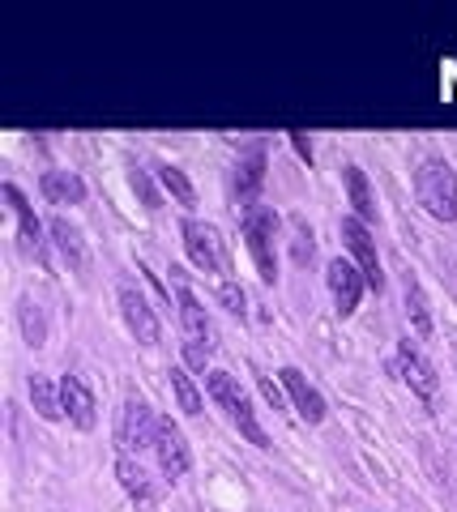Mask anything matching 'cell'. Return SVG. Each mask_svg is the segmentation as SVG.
I'll return each mask as SVG.
<instances>
[{"instance_id": "7a4b0ae2", "label": "cell", "mask_w": 457, "mask_h": 512, "mask_svg": "<svg viewBox=\"0 0 457 512\" xmlns=\"http://www.w3.org/2000/svg\"><path fill=\"white\" fill-rule=\"evenodd\" d=\"M415 197L423 205V214L436 222H457V171L449 158L428 154L415 167Z\"/></svg>"}, {"instance_id": "8fae6325", "label": "cell", "mask_w": 457, "mask_h": 512, "mask_svg": "<svg viewBox=\"0 0 457 512\" xmlns=\"http://www.w3.org/2000/svg\"><path fill=\"white\" fill-rule=\"evenodd\" d=\"M278 380H282V389H287V402L295 406V414L304 419L308 427H317V423H325V414H329V406H325V397H321V389L312 384L299 367H282L278 372Z\"/></svg>"}, {"instance_id": "f546056e", "label": "cell", "mask_w": 457, "mask_h": 512, "mask_svg": "<svg viewBox=\"0 0 457 512\" xmlns=\"http://www.w3.org/2000/svg\"><path fill=\"white\" fill-rule=\"evenodd\" d=\"M287 137H291V150H295V154H299V158H304V163L312 167V141H308V133H299V128H291Z\"/></svg>"}, {"instance_id": "52a82bcc", "label": "cell", "mask_w": 457, "mask_h": 512, "mask_svg": "<svg viewBox=\"0 0 457 512\" xmlns=\"http://www.w3.org/2000/svg\"><path fill=\"white\" fill-rule=\"evenodd\" d=\"M154 461L167 483H180V478L193 470V448H188L180 423L171 414H159V436H154Z\"/></svg>"}, {"instance_id": "5b68a950", "label": "cell", "mask_w": 457, "mask_h": 512, "mask_svg": "<svg viewBox=\"0 0 457 512\" xmlns=\"http://www.w3.org/2000/svg\"><path fill=\"white\" fill-rule=\"evenodd\" d=\"M154 436H159V414L150 410L146 397H124L120 419H116V444L120 453H154Z\"/></svg>"}, {"instance_id": "83f0119b", "label": "cell", "mask_w": 457, "mask_h": 512, "mask_svg": "<svg viewBox=\"0 0 457 512\" xmlns=\"http://www.w3.org/2000/svg\"><path fill=\"white\" fill-rule=\"evenodd\" d=\"M210 342H193V338H184V363L188 367H193V372H201V376H206L210 372Z\"/></svg>"}, {"instance_id": "7c38bea8", "label": "cell", "mask_w": 457, "mask_h": 512, "mask_svg": "<svg viewBox=\"0 0 457 512\" xmlns=\"http://www.w3.org/2000/svg\"><path fill=\"white\" fill-rule=\"evenodd\" d=\"M60 406H65V419L77 431H94V427H99V402H94L90 384L82 376H60Z\"/></svg>"}, {"instance_id": "8992f818", "label": "cell", "mask_w": 457, "mask_h": 512, "mask_svg": "<svg viewBox=\"0 0 457 512\" xmlns=\"http://www.w3.org/2000/svg\"><path fill=\"white\" fill-rule=\"evenodd\" d=\"M342 248L351 252V261L359 265V274H364L368 291L381 295L385 291V269H381V252H376V239L368 231V222H359L355 214L342 218Z\"/></svg>"}, {"instance_id": "277c9868", "label": "cell", "mask_w": 457, "mask_h": 512, "mask_svg": "<svg viewBox=\"0 0 457 512\" xmlns=\"http://www.w3.org/2000/svg\"><path fill=\"white\" fill-rule=\"evenodd\" d=\"M180 239H184L188 261H193L201 274H227V269H231L223 235H218V227H210V222L184 218V222H180Z\"/></svg>"}, {"instance_id": "cb8c5ba5", "label": "cell", "mask_w": 457, "mask_h": 512, "mask_svg": "<svg viewBox=\"0 0 457 512\" xmlns=\"http://www.w3.org/2000/svg\"><path fill=\"white\" fill-rule=\"evenodd\" d=\"M159 184H163V192L176 205H184V210H193L197 205V188H193V180H188V175L176 167V163H163L159 167Z\"/></svg>"}, {"instance_id": "7402d4cb", "label": "cell", "mask_w": 457, "mask_h": 512, "mask_svg": "<svg viewBox=\"0 0 457 512\" xmlns=\"http://www.w3.org/2000/svg\"><path fill=\"white\" fill-rule=\"evenodd\" d=\"M18 325H22V338L30 350H43L47 346V316L35 299H22L18 303Z\"/></svg>"}, {"instance_id": "484cf974", "label": "cell", "mask_w": 457, "mask_h": 512, "mask_svg": "<svg viewBox=\"0 0 457 512\" xmlns=\"http://www.w3.org/2000/svg\"><path fill=\"white\" fill-rule=\"evenodd\" d=\"M129 184H133V192L141 197V205H146L150 214H159L163 210V197H159V188H154V180H150V171H137L133 167V175H129Z\"/></svg>"}, {"instance_id": "4fadbf2b", "label": "cell", "mask_w": 457, "mask_h": 512, "mask_svg": "<svg viewBox=\"0 0 457 512\" xmlns=\"http://www.w3.org/2000/svg\"><path fill=\"white\" fill-rule=\"evenodd\" d=\"M0 197L9 201L13 218H18V231H22V248H26L30 256H39V261H43V252H47V239H43V222L35 218V205L26 201V192H22L18 184H5V188H0Z\"/></svg>"}, {"instance_id": "30bf717a", "label": "cell", "mask_w": 457, "mask_h": 512, "mask_svg": "<svg viewBox=\"0 0 457 512\" xmlns=\"http://www.w3.org/2000/svg\"><path fill=\"white\" fill-rule=\"evenodd\" d=\"M116 303H120L124 325H129V333H133L141 346H159V342H163V320L154 316L150 299L141 295L137 286H120V291H116Z\"/></svg>"}, {"instance_id": "9c48e42d", "label": "cell", "mask_w": 457, "mask_h": 512, "mask_svg": "<svg viewBox=\"0 0 457 512\" xmlns=\"http://www.w3.org/2000/svg\"><path fill=\"white\" fill-rule=\"evenodd\" d=\"M393 372H398V380L419 397V402H436L440 376H436V367L411 346V338H402V342H398V359H393Z\"/></svg>"}, {"instance_id": "ffe728a7", "label": "cell", "mask_w": 457, "mask_h": 512, "mask_svg": "<svg viewBox=\"0 0 457 512\" xmlns=\"http://www.w3.org/2000/svg\"><path fill=\"white\" fill-rule=\"evenodd\" d=\"M402 303H406V316H411V329L419 338H432L436 333V320H432V308H428V295L415 274H402Z\"/></svg>"}, {"instance_id": "f1b7e54d", "label": "cell", "mask_w": 457, "mask_h": 512, "mask_svg": "<svg viewBox=\"0 0 457 512\" xmlns=\"http://www.w3.org/2000/svg\"><path fill=\"white\" fill-rule=\"evenodd\" d=\"M257 389H261V397H265V402H270L274 410H287V389H282V380L257 376Z\"/></svg>"}, {"instance_id": "2e32d148", "label": "cell", "mask_w": 457, "mask_h": 512, "mask_svg": "<svg viewBox=\"0 0 457 512\" xmlns=\"http://www.w3.org/2000/svg\"><path fill=\"white\" fill-rule=\"evenodd\" d=\"M39 192H43V201H52V205H82L86 201V180L77 171L52 167V171L39 175Z\"/></svg>"}, {"instance_id": "603a6c76", "label": "cell", "mask_w": 457, "mask_h": 512, "mask_svg": "<svg viewBox=\"0 0 457 512\" xmlns=\"http://www.w3.org/2000/svg\"><path fill=\"white\" fill-rule=\"evenodd\" d=\"M167 380H171V393H176L180 410H184V414H193V419H197V414L206 410V397H201V389L193 384V376H188L184 367H167Z\"/></svg>"}, {"instance_id": "9a60e30c", "label": "cell", "mask_w": 457, "mask_h": 512, "mask_svg": "<svg viewBox=\"0 0 457 512\" xmlns=\"http://www.w3.org/2000/svg\"><path fill=\"white\" fill-rule=\"evenodd\" d=\"M261 184H265V146H252L248 154H240V163H235V201H240L244 210H252Z\"/></svg>"}, {"instance_id": "6da1fadb", "label": "cell", "mask_w": 457, "mask_h": 512, "mask_svg": "<svg viewBox=\"0 0 457 512\" xmlns=\"http://www.w3.org/2000/svg\"><path fill=\"white\" fill-rule=\"evenodd\" d=\"M206 393H210V402H214L218 410H227V419H231L235 427H240V436H244L248 444H257V448H274L270 431L261 427L257 410H252V402H248V393L240 389V376L223 372V367H210V372H206Z\"/></svg>"}, {"instance_id": "3957f363", "label": "cell", "mask_w": 457, "mask_h": 512, "mask_svg": "<svg viewBox=\"0 0 457 512\" xmlns=\"http://www.w3.org/2000/svg\"><path fill=\"white\" fill-rule=\"evenodd\" d=\"M244 244H248V256L252 265H257L261 282H278V227L282 218L274 205H252V210H244Z\"/></svg>"}, {"instance_id": "d6986e66", "label": "cell", "mask_w": 457, "mask_h": 512, "mask_svg": "<svg viewBox=\"0 0 457 512\" xmlns=\"http://www.w3.org/2000/svg\"><path fill=\"white\" fill-rule=\"evenodd\" d=\"M116 478H120L124 495H129L137 508H150V504H154V483H150V474H146V466H141L137 457L120 453V457H116Z\"/></svg>"}, {"instance_id": "44dd1931", "label": "cell", "mask_w": 457, "mask_h": 512, "mask_svg": "<svg viewBox=\"0 0 457 512\" xmlns=\"http://www.w3.org/2000/svg\"><path fill=\"white\" fill-rule=\"evenodd\" d=\"M26 389H30V406H35V414L43 423H60L65 419V406H60V384H52L47 376H30L26 380Z\"/></svg>"}, {"instance_id": "4316f807", "label": "cell", "mask_w": 457, "mask_h": 512, "mask_svg": "<svg viewBox=\"0 0 457 512\" xmlns=\"http://www.w3.org/2000/svg\"><path fill=\"white\" fill-rule=\"evenodd\" d=\"M291 231H295V239H291V248H295V265H308L312 261V252H317V239H312V227L304 218H291Z\"/></svg>"}, {"instance_id": "d4e9b609", "label": "cell", "mask_w": 457, "mask_h": 512, "mask_svg": "<svg viewBox=\"0 0 457 512\" xmlns=\"http://www.w3.org/2000/svg\"><path fill=\"white\" fill-rule=\"evenodd\" d=\"M218 303H223V308L231 312V316H248V291L235 278H227V282H218Z\"/></svg>"}, {"instance_id": "ba28073f", "label": "cell", "mask_w": 457, "mask_h": 512, "mask_svg": "<svg viewBox=\"0 0 457 512\" xmlns=\"http://www.w3.org/2000/svg\"><path fill=\"white\" fill-rule=\"evenodd\" d=\"M325 286H329V299H334V312L346 320L359 312V299H364L368 282L359 274V265L351 256H334V261L325 265Z\"/></svg>"}, {"instance_id": "5bb4252c", "label": "cell", "mask_w": 457, "mask_h": 512, "mask_svg": "<svg viewBox=\"0 0 457 512\" xmlns=\"http://www.w3.org/2000/svg\"><path fill=\"white\" fill-rule=\"evenodd\" d=\"M171 274H176V308H180L184 338H193V342H210V338H214V329H210V316H206V308H201V299L184 286V278H180V269H176V265H171ZM210 346H214V342H210Z\"/></svg>"}, {"instance_id": "e0dca14e", "label": "cell", "mask_w": 457, "mask_h": 512, "mask_svg": "<svg viewBox=\"0 0 457 512\" xmlns=\"http://www.w3.org/2000/svg\"><path fill=\"white\" fill-rule=\"evenodd\" d=\"M47 235H52L56 252L65 256V265L73 269V274H86L90 252H86V239H82V231H77L69 218H52V222H47Z\"/></svg>"}, {"instance_id": "ac0fdd59", "label": "cell", "mask_w": 457, "mask_h": 512, "mask_svg": "<svg viewBox=\"0 0 457 512\" xmlns=\"http://www.w3.org/2000/svg\"><path fill=\"white\" fill-rule=\"evenodd\" d=\"M342 188H346V201H351V214L359 222H376V197H372L368 171L359 163H346L342 167Z\"/></svg>"}]
</instances>
